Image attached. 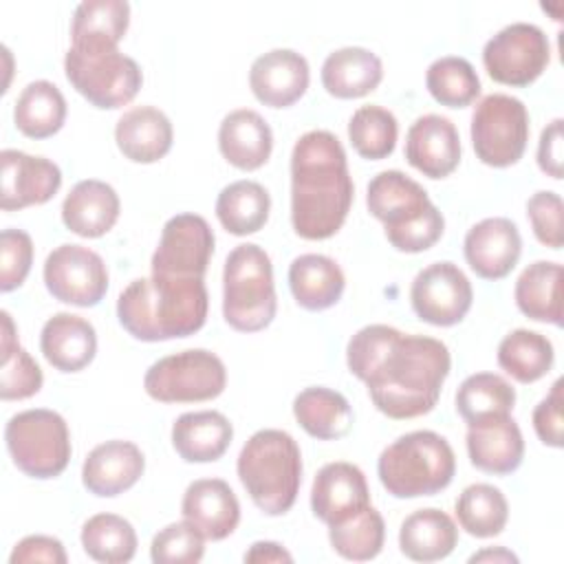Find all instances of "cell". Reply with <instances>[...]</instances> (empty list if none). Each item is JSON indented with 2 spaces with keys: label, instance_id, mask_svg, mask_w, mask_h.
Returning <instances> with one entry per match:
<instances>
[{
  "label": "cell",
  "instance_id": "obj_44",
  "mask_svg": "<svg viewBox=\"0 0 564 564\" xmlns=\"http://www.w3.org/2000/svg\"><path fill=\"white\" fill-rule=\"evenodd\" d=\"M399 134L397 117L383 106H361L348 121V139L364 159L379 161L394 152Z\"/></svg>",
  "mask_w": 564,
  "mask_h": 564
},
{
  "label": "cell",
  "instance_id": "obj_39",
  "mask_svg": "<svg viewBox=\"0 0 564 564\" xmlns=\"http://www.w3.org/2000/svg\"><path fill=\"white\" fill-rule=\"evenodd\" d=\"M460 529L474 538H494L502 533L509 520L505 494L487 482L469 485L460 491L454 505Z\"/></svg>",
  "mask_w": 564,
  "mask_h": 564
},
{
  "label": "cell",
  "instance_id": "obj_9",
  "mask_svg": "<svg viewBox=\"0 0 564 564\" xmlns=\"http://www.w3.org/2000/svg\"><path fill=\"white\" fill-rule=\"evenodd\" d=\"M64 70L70 86L101 110L130 104L143 84L139 64L119 48L70 46L64 55Z\"/></svg>",
  "mask_w": 564,
  "mask_h": 564
},
{
  "label": "cell",
  "instance_id": "obj_30",
  "mask_svg": "<svg viewBox=\"0 0 564 564\" xmlns=\"http://www.w3.org/2000/svg\"><path fill=\"white\" fill-rule=\"evenodd\" d=\"M289 286L295 302L306 311H326L344 293L341 267L322 253H302L289 267Z\"/></svg>",
  "mask_w": 564,
  "mask_h": 564
},
{
  "label": "cell",
  "instance_id": "obj_35",
  "mask_svg": "<svg viewBox=\"0 0 564 564\" xmlns=\"http://www.w3.org/2000/svg\"><path fill=\"white\" fill-rule=\"evenodd\" d=\"M66 119V99L62 90L46 79H35L22 88L15 99V128L29 139H46L59 132Z\"/></svg>",
  "mask_w": 564,
  "mask_h": 564
},
{
  "label": "cell",
  "instance_id": "obj_5",
  "mask_svg": "<svg viewBox=\"0 0 564 564\" xmlns=\"http://www.w3.org/2000/svg\"><path fill=\"white\" fill-rule=\"evenodd\" d=\"M238 478L253 505L267 516L286 513L302 485V452L284 430H258L242 445Z\"/></svg>",
  "mask_w": 564,
  "mask_h": 564
},
{
  "label": "cell",
  "instance_id": "obj_33",
  "mask_svg": "<svg viewBox=\"0 0 564 564\" xmlns=\"http://www.w3.org/2000/svg\"><path fill=\"white\" fill-rule=\"evenodd\" d=\"M518 308L535 322L562 326V264L535 260L516 280Z\"/></svg>",
  "mask_w": 564,
  "mask_h": 564
},
{
  "label": "cell",
  "instance_id": "obj_19",
  "mask_svg": "<svg viewBox=\"0 0 564 564\" xmlns=\"http://www.w3.org/2000/svg\"><path fill=\"white\" fill-rule=\"evenodd\" d=\"M308 62L293 48H271L258 55L249 70L256 99L269 108L293 106L308 88Z\"/></svg>",
  "mask_w": 564,
  "mask_h": 564
},
{
  "label": "cell",
  "instance_id": "obj_23",
  "mask_svg": "<svg viewBox=\"0 0 564 564\" xmlns=\"http://www.w3.org/2000/svg\"><path fill=\"white\" fill-rule=\"evenodd\" d=\"M465 441L471 465L487 474H511L524 458V438L511 414L469 423Z\"/></svg>",
  "mask_w": 564,
  "mask_h": 564
},
{
  "label": "cell",
  "instance_id": "obj_3",
  "mask_svg": "<svg viewBox=\"0 0 564 564\" xmlns=\"http://www.w3.org/2000/svg\"><path fill=\"white\" fill-rule=\"evenodd\" d=\"M209 297L203 278L150 275L132 280L117 300L119 324L141 341L189 337L207 319Z\"/></svg>",
  "mask_w": 564,
  "mask_h": 564
},
{
  "label": "cell",
  "instance_id": "obj_17",
  "mask_svg": "<svg viewBox=\"0 0 564 564\" xmlns=\"http://www.w3.org/2000/svg\"><path fill=\"white\" fill-rule=\"evenodd\" d=\"M370 505V489L364 471L346 460L326 463L311 487V509L317 520L333 527Z\"/></svg>",
  "mask_w": 564,
  "mask_h": 564
},
{
  "label": "cell",
  "instance_id": "obj_24",
  "mask_svg": "<svg viewBox=\"0 0 564 564\" xmlns=\"http://www.w3.org/2000/svg\"><path fill=\"white\" fill-rule=\"evenodd\" d=\"M44 359L59 372H79L97 352V333L93 324L73 313H55L40 333Z\"/></svg>",
  "mask_w": 564,
  "mask_h": 564
},
{
  "label": "cell",
  "instance_id": "obj_18",
  "mask_svg": "<svg viewBox=\"0 0 564 564\" xmlns=\"http://www.w3.org/2000/svg\"><path fill=\"white\" fill-rule=\"evenodd\" d=\"M463 253L471 271L482 280L509 275L522 253L518 225L505 216L482 218L465 234Z\"/></svg>",
  "mask_w": 564,
  "mask_h": 564
},
{
  "label": "cell",
  "instance_id": "obj_8",
  "mask_svg": "<svg viewBox=\"0 0 564 564\" xmlns=\"http://www.w3.org/2000/svg\"><path fill=\"white\" fill-rule=\"evenodd\" d=\"M13 465L37 480L59 476L70 460V432L62 414L35 408L13 414L4 427Z\"/></svg>",
  "mask_w": 564,
  "mask_h": 564
},
{
  "label": "cell",
  "instance_id": "obj_40",
  "mask_svg": "<svg viewBox=\"0 0 564 564\" xmlns=\"http://www.w3.org/2000/svg\"><path fill=\"white\" fill-rule=\"evenodd\" d=\"M0 317H2L0 397L4 401H22L40 392L44 377L37 361L20 346L11 315L2 311Z\"/></svg>",
  "mask_w": 564,
  "mask_h": 564
},
{
  "label": "cell",
  "instance_id": "obj_2",
  "mask_svg": "<svg viewBox=\"0 0 564 564\" xmlns=\"http://www.w3.org/2000/svg\"><path fill=\"white\" fill-rule=\"evenodd\" d=\"M355 198L341 141L328 130L304 132L291 152V225L304 240L335 236Z\"/></svg>",
  "mask_w": 564,
  "mask_h": 564
},
{
  "label": "cell",
  "instance_id": "obj_52",
  "mask_svg": "<svg viewBox=\"0 0 564 564\" xmlns=\"http://www.w3.org/2000/svg\"><path fill=\"white\" fill-rule=\"evenodd\" d=\"M469 562L471 564H476V562H518V555H513L511 551H507L505 546H496V549H482V551H478V553H474L471 557H469Z\"/></svg>",
  "mask_w": 564,
  "mask_h": 564
},
{
  "label": "cell",
  "instance_id": "obj_13",
  "mask_svg": "<svg viewBox=\"0 0 564 564\" xmlns=\"http://www.w3.org/2000/svg\"><path fill=\"white\" fill-rule=\"evenodd\" d=\"M48 293L73 306H95L108 291V269L99 253L82 245H59L44 260Z\"/></svg>",
  "mask_w": 564,
  "mask_h": 564
},
{
  "label": "cell",
  "instance_id": "obj_7",
  "mask_svg": "<svg viewBox=\"0 0 564 564\" xmlns=\"http://www.w3.org/2000/svg\"><path fill=\"white\" fill-rule=\"evenodd\" d=\"M278 308L273 264L253 242L234 247L223 269V317L240 333L267 328Z\"/></svg>",
  "mask_w": 564,
  "mask_h": 564
},
{
  "label": "cell",
  "instance_id": "obj_10",
  "mask_svg": "<svg viewBox=\"0 0 564 564\" xmlns=\"http://www.w3.org/2000/svg\"><path fill=\"white\" fill-rule=\"evenodd\" d=\"M227 386V370L218 355L205 348H189L154 361L143 388L161 403H196L216 399Z\"/></svg>",
  "mask_w": 564,
  "mask_h": 564
},
{
  "label": "cell",
  "instance_id": "obj_29",
  "mask_svg": "<svg viewBox=\"0 0 564 564\" xmlns=\"http://www.w3.org/2000/svg\"><path fill=\"white\" fill-rule=\"evenodd\" d=\"M383 77L381 59L364 46H344L322 64V86L337 99H357L372 93Z\"/></svg>",
  "mask_w": 564,
  "mask_h": 564
},
{
  "label": "cell",
  "instance_id": "obj_26",
  "mask_svg": "<svg viewBox=\"0 0 564 564\" xmlns=\"http://www.w3.org/2000/svg\"><path fill=\"white\" fill-rule=\"evenodd\" d=\"M115 141L126 159L134 163H154L172 148V121L154 106H134L119 117Z\"/></svg>",
  "mask_w": 564,
  "mask_h": 564
},
{
  "label": "cell",
  "instance_id": "obj_48",
  "mask_svg": "<svg viewBox=\"0 0 564 564\" xmlns=\"http://www.w3.org/2000/svg\"><path fill=\"white\" fill-rule=\"evenodd\" d=\"M533 430L549 447H562V381L557 379L551 392L533 410Z\"/></svg>",
  "mask_w": 564,
  "mask_h": 564
},
{
  "label": "cell",
  "instance_id": "obj_4",
  "mask_svg": "<svg viewBox=\"0 0 564 564\" xmlns=\"http://www.w3.org/2000/svg\"><path fill=\"white\" fill-rule=\"evenodd\" d=\"M366 205L383 223L388 242L399 251L421 253L443 236V214L423 185L399 170H383L370 178Z\"/></svg>",
  "mask_w": 564,
  "mask_h": 564
},
{
  "label": "cell",
  "instance_id": "obj_14",
  "mask_svg": "<svg viewBox=\"0 0 564 564\" xmlns=\"http://www.w3.org/2000/svg\"><path fill=\"white\" fill-rule=\"evenodd\" d=\"M214 253V231L198 214H176L161 231L152 253V273L170 278H203Z\"/></svg>",
  "mask_w": 564,
  "mask_h": 564
},
{
  "label": "cell",
  "instance_id": "obj_25",
  "mask_svg": "<svg viewBox=\"0 0 564 564\" xmlns=\"http://www.w3.org/2000/svg\"><path fill=\"white\" fill-rule=\"evenodd\" d=\"M218 150L238 170L262 167L273 150V132L264 117L251 108L225 115L218 128Z\"/></svg>",
  "mask_w": 564,
  "mask_h": 564
},
{
  "label": "cell",
  "instance_id": "obj_37",
  "mask_svg": "<svg viewBox=\"0 0 564 564\" xmlns=\"http://www.w3.org/2000/svg\"><path fill=\"white\" fill-rule=\"evenodd\" d=\"M555 352L546 335L529 328H516L498 344V366L520 383L542 379L553 366Z\"/></svg>",
  "mask_w": 564,
  "mask_h": 564
},
{
  "label": "cell",
  "instance_id": "obj_12",
  "mask_svg": "<svg viewBox=\"0 0 564 564\" xmlns=\"http://www.w3.org/2000/svg\"><path fill=\"white\" fill-rule=\"evenodd\" d=\"M551 62L546 33L531 22H511L485 42L482 64L489 77L505 86H529Z\"/></svg>",
  "mask_w": 564,
  "mask_h": 564
},
{
  "label": "cell",
  "instance_id": "obj_47",
  "mask_svg": "<svg viewBox=\"0 0 564 564\" xmlns=\"http://www.w3.org/2000/svg\"><path fill=\"white\" fill-rule=\"evenodd\" d=\"M527 218L535 238L551 249H560L562 234V198L551 189H540L527 200Z\"/></svg>",
  "mask_w": 564,
  "mask_h": 564
},
{
  "label": "cell",
  "instance_id": "obj_21",
  "mask_svg": "<svg viewBox=\"0 0 564 564\" xmlns=\"http://www.w3.org/2000/svg\"><path fill=\"white\" fill-rule=\"evenodd\" d=\"M181 513L205 540L218 542L236 531L240 522V502L225 480L198 478L187 485Z\"/></svg>",
  "mask_w": 564,
  "mask_h": 564
},
{
  "label": "cell",
  "instance_id": "obj_49",
  "mask_svg": "<svg viewBox=\"0 0 564 564\" xmlns=\"http://www.w3.org/2000/svg\"><path fill=\"white\" fill-rule=\"evenodd\" d=\"M64 544L51 535H26L22 538L11 555V564H26V562H51V564H66Z\"/></svg>",
  "mask_w": 564,
  "mask_h": 564
},
{
  "label": "cell",
  "instance_id": "obj_15",
  "mask_svg": "<svg viewBox=\"0 0 564 564\" xmlns=\"http://www.w3.org/2000/svg\"><path fill=\"white\" fill-rule=\"evenodd\" d=\"M474 291L463 269L449 260L421 269L410 286V302L419 319L434 326H454L471 308Z\"/></svg>",
  "mask_w": 564,
  "mask_h": 564
},
{
  "label": "cell",
  "instance_id": "obj_20",
  "mask_svg": "<svg viewBox=\"0 0 564 564\" xmlns=\"http://www.w3.org/2000/svg\"><path fill=\"white\" fill-rule=\"evenodd\" d=\"M405 159L427 178H445L460 163V137L443 115L419 117L405 137Z\"/></svg>",
  "mask_w": 564,
  "mask_h": 564
},
{
  "label": "cell",
  "instance_id": "obj_1",
  "mask_svg": "<svg viewBox=\"0 0 564 564\" xmlns=\"http://www.w3.org/2000/svg\"><path fill=\"white\" fill-rule=\"evenodd\" d=\"M346 364L366 383L375 408L401 421L434 410L452 357L441 339L403 335L388 324H368L350 337Z\"/></svg>",
  "mask_w": 564,
  "mask_h": 564
},
{
  "label": "cell",
  "instance_id": "obj_46",
  "mask_svg": "<svg viewBox=\"0 0 564 564\" xmlns=\"http://www.w3.org/2000/svg\"><path fill=\"white\" fill-rule=\"evenodd\" d=\"M33 262V240L22 229L0 234V289L4 293L22 286Z\"/></svg>",
  "mask_w": 564,
  "mask_h": 564
},
{
  "label": "cell",
  "instance_id": "obj_42",
  "mask_svg": "<svg viewBox=\"0 0 564 564\" xmlns=\"http://www.w3.org/2000/svg\"><path fill=\"white\" fill-rule=\"evenodd\" d=\"M328 540L335 553L344 560L366 562L381 553L386 540V524L381 513L368 505L357 516L328 527Z\"/></svg>",
  "mask_w": 564,
  "mask_h": 564
},
{
  "label": "cell",
  "instance_id": "obj_11",
  "mask_svg": "<svg viewBox=\"0 0 564 564\" xmlns=\"http://www.w3.org/2000/svg\"><path fill=\"white\" fill-rule=\"evenodd\" d=\"M469 134L474 152L485 165L509 167L518 163L527 150V106L518 97L491 93L474 108Z\"/></svg>",
  "mask_w": 564,
  "mask_h": 564
},
{
  "label": "cell",
  "instance_id": "obj_45",
  "mask_svg": "<svg viewBox=\"0 0 564 564\" xmlns=\"http://www.w3.org/2000/svg\"><path fill=\"white\" fill-rule=\"evenodd\" d=\"M205 555V538L187 520L163 527L150 544L156 564H196Z\"/></svg>",
  "mask_w": 564,
  "mask_h": 564
},
{
  "label": "cell",
  "instance_id": "obj_36",
  "mask_svg": "<svg viewBox=\"0 0 564 564\" xmlns=\"http://www.w3.org/2000/svg\"><path fill=\"white\" fill-rule=\"evenodd\" d=\"M271 212V196L258 181H234L225 185L216 198V216L234 236L260 231Z\"/></svg>",
  "mask_w": 564,
  "mask_h": 564
},
{
  "label": "cell",
  "instance_id": "obj_28",
  "mask_svg": "<svg viewBox=\"0 0 564 564\" xmlns=\"http://www.w3.org/2000/svg\"><path fill=\"white\" fill-rule=\"evenodd\" d=\"M234 438V425L223 412H185L172 425V445L185 463L218 460Z\"/></svg>",
  "mask_w": 564,
  "mask_h": 564
},
{
  "label": "cell",
  "instance_id": "obj_34",
  "mask_svg": "<svg viewBox=\"0 0 564 564\" xmlns=\"http://www.w3.org/2000/svg\"><path fill=\"white\" fill-rule=\"evenodd\" d=\"M130 24L126 0H86L75 7L70 37L75 48H117Z\"/></svg>",
  "mask_w": 564,
  "mask_h": 564
},
{
  "label": "cell",
  "instance_id": "obj_27",
  "mask_svg": "<svg viewBox=\"0 0 564 564\" xmlns=\"http://www.w3.org/2000/svg\"><path fill=\"white\" fill-rule=\"evenodd\" d=\"M119 196L112 185L86 178L73 185L62 203L64 225L82 238H99L108 234L119 218Z\"/></svg>",
  "mask_w": 564,
  "mask_h": 564
},
{
  "label": "cell",
  "instance_id": "obj_41",
  "mask_svg": "<svg viewBox=\"0 0 564 564\" xmlns=\"http://www.w3.org/2000/svg\"><path fill=\"white\" fill-rule=\"evenodd\" d=\"M82 546L95 562L123 564L137 553V533L126 518L117 513H97L82 527Z\"/></svg>",
  "mask_w": 564,
  "mask_h": 564
},
{
  "label": "cell",
  "instance_id": "obj_31",
  "mask_svg": "<svg viewBox=\"0 0 564 564\" xmlns=\"http://www.w3.org/2000/svg\"><path fill=\"white\" fill-rule=\"evenodd\" d=\"M458 544V527L434 507L412 511L399 529L401 553L414 562H438Z\"/></svg>",
  "mask_w": 564,
  "mask_h": 564
},
{
  "label": "cell",
  "instance_id": "obj_38",
  "mask_svg": "<svg viewBox=\"0 0 564 564\" xmlns=\"http://www.w3.org/2000/svg\"><path fill=\"white\" fill-rule=\"evenodd\" d=\"M516 405L513 386L496 372L469 375L456 390V412L469 423L511 414Z\"/></svg>",
  "mask_w": 564,
  "mask_h": 564
},
{
  "label": "cell",
  "instance_id": "obj_32",
  "mask_svg": "<svg viewBox=\"0 0 564 564\" xmlns=\"http://www.w3.org/2000/svg\"><path fill=\"white\" fill-rule=\"evenodd\" d=\"M293 416L306 434L319 441L344 438L352 427L348 399L330 388L311 386L293 399Z\"/></svg>",
  "mask_w": 564,
  "mask_h": 564
},
{
  "label": "cell",
  "instance_id": "obj_51",
  "mask_svg": "<svg viewBox=\"0 0 564 564\" xmlns=\"http://www.w3.org/2000/svg\"><path fill=\"white\" fill-rule=\"evenodd\" d=\"M245 562H293V555L278 542H253L245 553Z\"/></svg>",
  "mask_w": 564,
  "mask_h": 564
},
{
  "label": "cell",
  "instance_id": "obj_22",
  "mask_svg": "<svg viewBox=\"0 0 564 564\" xmlns=\"http://www.w3.org/2000/svg\"><path fill=\"white\" fill-rule=\"evenodd\" d=\"M143 469V452L130 441L112 438L88 452L82 465V482L99 498H115L137 485Z\"/></svg>",
  "mask_w": 564,
  "mask_h": 564
},
{
  "label": "cell",
  "instance_id": "obj_16",
  "mask_svg": "<svg viewBox=\"0 0 564 564\" xmlns=\"http://www.w3.org/2000/svg\"><path fill=\"white\" fill-rule=\"evenodd\" d=\"M0 207L4 212L42 205L51 200L62 185L59 167L44 156L7 148L0 152Z\"/></svg>",
  "mask_w": 564,
  "mask_h": 564
},
{
  "label": "cell",
  "instance_id": "obj_43",
  "mask_svg": "<svg viewBox=\"0 0 564 564\" xmlns=\"http://www.w3.org/2000/svg\"><path fill=\"white\" fill-rule=\"evenodd\" d=\"M430 95L447 108H465L480 95V79L474 66L458 55L434 59L425 73Z\"/></svg>",
  "mask_w": 564,
  "mask_h": 564
},
{
  "label": "cell",
  "instance_id": "obj_6",
  "mask_svg": "<svg viewBox=\"0 0 564 564\" xmlns=\"http://www.w3.org/2000/svg\"><path fill=\"white\" fill-rule=\"evenodd\" d=\"M456 471L447 438L432 430H414L392 441L377 460L383 489L394 498H421L443 491Z\"/></svg>",
  "mask_w": 564,
  "mask_h": 564
},
{
  "label": "cell",
  "instance_id": "obj_50",
  "mask_svg": "<svg viewBox=\"0 0 564 564\" xmlns=\"http://www.w3.org/2000/svg\"><path fill=\"white\" fill-rule=\"evenodd\" d=\"M562 119H553L540 134L538 141V165L540 170L551 178H562V154H564V141H562Z\"/></svg>",
  "mask_w": 564,
  "mask_h": 564
}]
</instances>
